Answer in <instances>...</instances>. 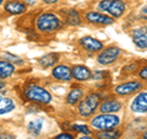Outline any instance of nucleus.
Segmentation results:
<instances>
[{"mask_svg": "<svg viewBox=\"0 0 147 139\" xmlns=\"http://www.w3.org/2000/svg\"><path fill=\"white\" fill-rule=\"evenodd\" d=\"M61 21L57 15L52 12H44L37 17L36 20V27L39 32L43 33H52V32L60 29Z\"/></svg>", "mask_w": 147, "mask_h": 139, "instance_id": "1", "label": "nucleus"}, {"mask_svg": "<svg viewBox=\"0 0 147 139\" xmlns=\"http://www.w3.org/2000/svg\"><path fill=\"white\" fill-rule=\"evenodd\" d=\"M24 95L27 100L32 102L49 104L52 101V95L49 94V91L36 84H30L28 86H26L24 89Z\"/></svg>", "mask_w": 147, "mask_h": 139, "instance_id": "2", "label": "nucleus"}, {"mask_svg": "<svg viewBox=\"0 0 147 139\" xmlns=\"http://www.w3.org/2000/svg\"><path fill=\"white\" fill-rule=\"evenodd\" d=\"M120 124V118L113 113H102L91 121V126L97 131H108Z\"/></svg>", "mask_w": 147, "mask_h": 139, "instance_id": "3", "label": "nucleus"}, {"mask_svg": "<svg viewBox=\"0 0 147 139\" xmlns=\"http://www.w3.org/2000/svg\"><path fill=\"white\" fill-rule=\"evenodd\" d=\"M99 101H100V96L98 94H90L87 95L85 99H82L79 104V113L84 117H90L92 116L96 110L98 108L99 106Z\"/></svg>", "mask_w": 147, "mask_h": 139, "instance_id": "4", "label": "nucleus"}, {"mask_svg": "<svg viewBox=\"0 0 147 139\" xmlns=\"http://www.w3.org/2000/svg\"><path fill=\"white\" fill-rule=\"evenodd\" d=\"M98 9L108 12L112 17H120L126 10V4L123 0H100Z\"/></svg>", "mask_w": 147, "mask_h": 139, "instance_id": "5", "label": "nucleus"}, {"mask_svg": "<svg viewBox=\"0 0 147 139\" xmlns=\"http://www.w3.org/2000/svg\"><path fill=\"white\" fill-rule=\"evenodd\" d=\"M120 54H121L120 48L115 47V46H110V47L100 50V53L97 57V62L100 65H109V64L115 62Z\"/></svg>", "mask_w": 147, "mask_h": 139, "instance_id": "6", "label": "nucleus"}, {"mask_svg": "<svg viewBox=\"0 0 147 139\" xmlns=\"http://www.w3.org/2000/svg\"><path fill=\"white\" fill-rule=\"evenodd\" d=\"M142 89V84L140 81L132 80V81H127L124 82V84L118 85L115 89H114V92L119 96H126V95H131L134 92L139 91Z\"/></svg>", "mask_w": 147, "mask_h": 139, "instance_id": "7", "label": "nucleus"}, {"mask_svg": "<svg viewBox=\"0 0 147 139\" xmlns=\"http://www.w3.org/2000/svg\"><path fill=\"white\" fill-rule=\"evenodd\" d=\"M86 20L90 24L93 25H100V26H105V25H110L113 24L114 20L112 16L105 15L102 12H97V11H90L86 14Z\"/></svg>", "mask_w": 147, "mask_h": 139, "instance_id": "8", "label": "nucleus"}, {"mask_svg": "<svg viewBox=\"0 0 147 139\" xmlns=\"http://www.w3.org/2000/svg\"><path fill=\"white\" fill-rule=\"evenodd\" d=\"M132 42L139 49H147V27H137L131 32Z\"/></svg>", "mask_w": 147, "mask_h": 139, "instance_id": "9", "label": "nucleus"}, {"mask_svg": "<svg viewBox=\"0 0 147 139\" xmlns=\"http://www.w3.org/2000/svg\"><path fill=\"white\" fill-rule=\"evenodd\" d=\"M130 108L132 112L136 113H147V91H142L135 96L130 105Z\"/></svg>", "mask_w": 147, "mask_h": 139, "instance_id": "10", "label": "nucleus"}, {"mask_svg": "<svg viewBox=\"0 0 147 139\" xmlns=\"http://www.w3.org/2000/svg\"><path fill=\"white\" fill-rule=\"evenodd\" d=\"M80 46L84 49H86L87 52H91V53L99 52V50L103 49V43L100 42L99 40L93 38V37H91V36L82 37L80 40Z\"/></svg>", "mask_w": 147, "mask_h": 139, "instance_id": "11", "label": "nucleus"}, {"mask_svg": "<svg viewBox=\"0 0 147 139\" xmlns=\"http://www.w3.org/2000/svg\"><path fill=\"white\" fill-rule=\"evenodd\" d=\"M52 75L54 79H57L59 81H70L72 79L71 68H69L67 65H64V64L55 67L52 72Z\"/></svg>", "mask_w": 147, "mask_h": 139, "instance_id": "12", "label": "nucleus"}, {"mask_svg": "<svg viewBox=\"0 0 147 139\" xmlns=\"http://www.w3.org/2000/svg\"><path fill=\"white\" fill-rule=\"evenodd\" d=\"M72 78L77 81H87L92 79V72L85 65H74L71 68Z\"/></svg>", "mask_w": 147, "mask_h": 139, "instance_id": "13", "label": "nucleus"}, {"mask_svg": "<svg viewBox=\"0 0 147 139\" xmlns=\"http://www.w3.org/2000/svg\"><path fill=\"white\" fill-rule=\"evenodd\" d=\"M123 107V104L118 100H104L102 104L99 105L100 113H114L120 111Z\"/></svg>", "mask_w": 147, "mask_h": 139, "instance_id": "14", "label": "nucleus"}, {"mask_svg": "<svg viewBox=\"0 0 147 139\" xmlns=\"http://www.w3.org/2000/svg\"><path fill=\"white\" fill-rule=\"evenodd\" d=\"M5 11L11 15H20L26 11V4L18 0H9L5 4Z\"/></svg>", "mask_w": 147, "mask_h": 139, "instance_id": "15", "label": "nucleus"}, {"mask_svg": "<svg viewBox=\"0 0 147 139\" xmlns=\"http://www.w3.org/2000/svg\"><path fill=\"white\" fill-rule=\"evenodd\" d=\"M63 15L65 17V22L67 25L77 26L81 24V16L79 11L75 10V9H69V10L63 11Z\"/></svg>", "mask_w": 147, "mask_h": 139, "instance_id": "16", "label": "nucleus"}, {"mask_svg": "<svg viewBox=\"0 0 147 139\" xmlns=\"http://www.w3.org/2000/svg\"><path fill=\"white\" fill-rule=\"evenodd\" d=\"M84 95H85V92H84V90H82V87H80V86L72 87L71 91L69 92L67 96H66V104L76 105L77 102H80V101L82 100Z\"/></svg>", "mask_w": 147, "mask_h": 139, "instance_id": "17", "label": "nucleus"}, {"mask_svg": "<svg viewBox=\"0 0 147 139\" xmlns=\"http://www.w3.org/2000/svg\"><path fill=\"white\" fill-rule=\"evenodd\" d=\"M58 61H59V54L58 53H48V54H45L44 57H42L39 59V65L42 68H44V69H47V68L53 67Z\"/></svg>", "mask_w": 147, "mask_h": 139, "instance_id": "18", "label": "nucleus"}, {"mask_svg": "<svg viewBox=\"0 0 147 139\" xmlns=\"http://www.w3.org/2000/svg\"><path fill=\"white\" fill-rule=\"evenodd\" d=\"M15 102L5 96H0V114H5L9 113L15 108Z\"/></svg>", "mask_w": 147, "mask_h": 139, "instance_id": "19", "label": "nucleus"}, {"mask_svg": "<svg viewBox=\"0 0 147 139\" xmlns=\"http://www.w3.org/2000/svg\"><path fill=\"white\" fill-rule=\"evenodd\" d=\"M121 132L117 128L113 129H108V131H99L97 133V139H118L120 138Z\"/></svg>", "mask_w": 147, "mask_h": 139, "instance_id": "20", "label": "nucleus"}, {"mask_svg": "<svg viewBox=\"0 0 147 139\" xmlns=\"http://www.w3.org/2000/svg\"><path fill=\"white\" fill-rule=\"evenodd\" d=\"M43 124H44V121L42 118H36V119H33V121H31L28 123L27 129H28V132L32 134V136H37V134H39L40 132H42Z\"/></svg>", "mask_w": 147, "mask_h": 139, "instance_id": "21", "label": "nucleus"}, {"mask_svg": "<svg viewBox=\"0 0 147 139\" xmlns=\"http://www.w3.org/2000/svg\"><path fill=\"white\" fill-rule=\"evenodd\" d=\"M13 72H15L13 64L9 63V62L0 61V79H5V78L11 76Z\"/></svg>", "mask_w": 147, "mask_h": 139, "instance_id": "22", "label": "nucleus"}, {"mask_svg": "<svg viewBox=\"0 0 147 139\" xmlns=\"http://www.w3.org/2000/svg\"><path fill=\"white\" fill-rule=\"evenodd\" d=\"M71 128H72L75 132L84 133V134H86V136H88V134L91 133V131L88 129V127H87V126H82V124H74Z\"/></svg>", "mask_w": 147, "mask_h": 139, "instance_id": "23", "label": "nucleus"}, {"mask_svg": "<svg viewBox=\"0 0 147 139\" xmlns=\"http://www.w3.org/2000/svg\"><path fill=\"white\" fill-rule=\"evenodd\" d=\"M4 58L6 59L9 62H16V63H22V61H20V58L17 55H13V54H10V53H5L4 54Z\"/></svg>", "mask_w": 147, "mask_h": 139, "instance_id": "24", "label": "nucleus"}, {"mask_svg": "<svg viewBox=\"0 0 147 139\" xmlns=\"http://www.w3.org/2000/svg\"><path fill=\"white\" fill-rule=\"evenodd\" d=\"M139 76L142 79V80L147 81V65H145L144 68H141V70L139 72Z\"/></svg>", "mask_w": 147, "mask_h": 139, "instance_id": "25", "label": "nucleus"}, {"mask_svg": "<svg viewBox=\"0 0 147 139\" xmlns=\"http://www.w3.org/2000/svg\"><path fill=\"white\" fill-rule=\"evenodd\" d=\"M74 138L75 137L71 133H61L59 136H57V139H74Z\"/></svg>", "mask_w": 147, "mask_h": 139, "instance_id": "26", "label": "nucleus"}, {"mask_svg": "<svg viewBox=\"0 0 147 139\" xmlns=\"http://www.w3.org/2000/svg\"><path fill=\"white\" fill-rule=\"evenodd\" d=\"M0 139H15V137L9 133H1L0 134Z\"/></svg>", "mask_w": 147, "mask_h": 139, "instance_id": "27", "label": "nucleus"}, {"mask_svg": "<svg viewBox=\"0 0 147 139\" xmlns=\"http://www.w3.org/2000/svg\"><path fill=\"white\" fill-rule=\"evenodd\" d=\"M141 16H144L145 18H147V5H145L141 9Z\"/></svg>", "mask_w": 147, "mask_h": 139, "instance_id": "28", "label": "nucleus"}, {"mask_svg": "<svg viewBox=\"0 0 147 139\" xmlns=\"http://www.w3.org/2000/svg\"><path fill=\"white\" fill-rule=\"evenodd\" d=\"M5 86H6V84H5V81H3L1 79H0V91H3L4 89H5Z\"/></svg>", "mask_w": 147, "mask_h": 139, "instance_id": "29", "label": "nucleus"}, {"mask_svg": "<svg viewBox=\"0 0 147 139\" xmlns=\"http://www.w3.org/2000/svg\"><path fill=\"white\" fill-rule=\"evenodd\" d=\"M25 1L27 4H30V5H34V4L37 3V0H25Z\"/></svg>", "mask_w": 147, "mask_h": 139, "instance_id": "30", "label": "nucleus"}, {"mask_svg": "<svg viewBox=\"0 0 147 139\" xmlns=\"http://www.w3.org/2000/svg\"><path fill=\"white\" fill-rule=\"evenodd\" d=\"M44 3L45 4H55V3H58V0H44Z\"/></svg>", "mask_w": 147, "mask_h": 139, "instance_id": "31", "label": "nucleus"}, {"mask_svg": "<svg viewBox=\"0 0 147 139\" xmlns=\"http://www.w3.org/2000/svg\"><path fill=\"white\" fill-rule=\"evenodd\" d=\"M141 139H147V129H146V131H145L144 133H142V136H141Z\"/></svg>", "mask_w": 147, "mask_h": 139, "instance_id": "32", "label": "nucleus"}, {"mask_svg": "<svg viewBox=\"0 0 147 139\" xmlns=\"http://www.w3.org/2000/svg\"><path fill=\"white\" fill-rule=\"evenodd\" d=\"M79 139H93L92 137H88V136H86V137H81V138H79Z\"/></svg>", "mask_w": 147, "mask_h": 139, "instance_id": "33", "label": "nucleus"}, {"mask_svg": "<svg viewBox=\"0 0 147 139\" xmlns=\"http://www.w3.org/2000/svg\"><path fill=\"white\" fill-rule=\"evenodd\" d=\"M4 3V0H0V5H1V4Z\"/></svg>", "mask_w": 147, "mask_h": 139, "instance_id": "34", "label": "nucleus"}]
</instances>
